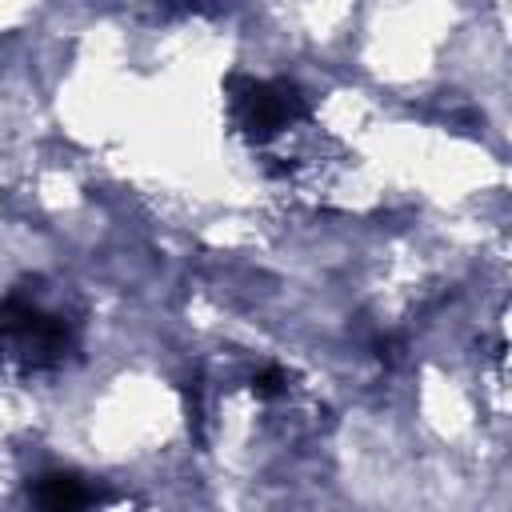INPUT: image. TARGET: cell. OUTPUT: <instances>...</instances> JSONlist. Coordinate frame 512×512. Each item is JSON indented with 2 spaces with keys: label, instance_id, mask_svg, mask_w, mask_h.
<instances>
[{
  "label": "cell",
  "instance_id": "6da1fadb",
  "mask_svg": "<svg viewBox=\"0 0 512 512\" xmlns=\"http://www.w3.org/2000/svg\"><path fill=\"white\" fill-rule=\"evenodd\" d=\"M232 112H236V124L252 140H272L304 116V100L284 80H236Z\"/></svg>",
  "mask_w": 512,
  "mask_h": 512
},
{
  "label": "cell",
  "instance_id": "7a4b0ae2",
  "mask_svg": "<svg viewBox=\"0 0 512 512\" xmlns=\"http://www.w3.org/2000/svg\"><path fill=\"white\" fill-rule=\"evenodd\" d=\"M32 500L44 504V508H84V504L96 500V492L80 476H72V472H52V476L36 480Z\"/></svg>",
  "mask_w": 512,
  "mask_h": 512
}]
</instances>
